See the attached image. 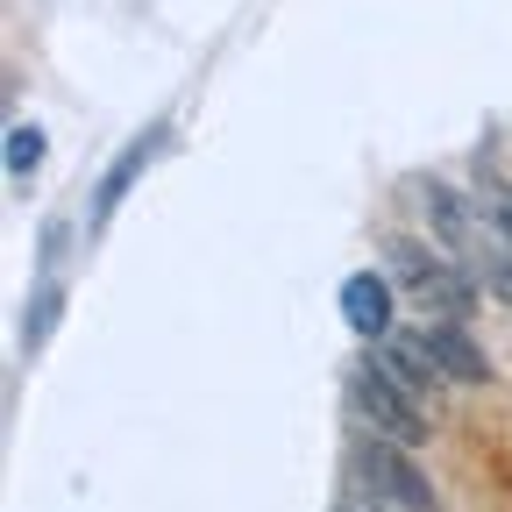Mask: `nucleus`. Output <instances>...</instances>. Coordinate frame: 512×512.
<instances>
[{"label":"nucleus","mask_w":512,"mask_h":512,"mask_svg":"<svg viewBox=\"0 0 512 512\" xmlns=\"http://www.w3.org/2000/svg\"><path fill=\"white\" fill-rule=\"evenodd\" d=\"M384 271H392V285L413 292V306H420L427 320H477L484 285H477L434 235H427V242H420V235H392V242H384Z\"/></svg>","instance_id":"obj_1"},{"label":"nucleus","mask_w":512,"mask_h":512,"mask_svg":"<svg viewBox=\"0 0 512 512\" xmlns=\"http://www.w3.org/2000/svg\"><path fill=\"white\" fill-rule=\"evenodd\" d=\"M349 406H356V420H363L370 434H384V441H406V448H427V441H434L427 399H413V392H406V384L384 370L370 349L349 363Z\"/></svg>","instance_id":"obj_2"},{"label":"nucleus","mask_w":512,"mask_h":512,"mask_svg":"<svg viewBox=\"0 0 512 512\" xmlns=\"http://www.w3.org/2000/svg\"><path fill=\"white\" fill-rule=\"evenodd\" d=\"M420 214H427V235L456 256V264L477 278L484 271V256H491V221H484V207H477V192H456V185H441V178H427L420 185Z\"/></svg>","instance_id":"obj_3"},{"label":"nucleus","mask_w":512,"mask_h":512,"mask_svg":"<svg viewBox=\"0 0 512 512\" xmlns=\"http://www.w3.org/2000/svg\"><path fill=\"white\" fill-rule=\"evenodd\" d=\"M356 477H363L384 505H392V512H441V498H434V484L420 477V463H413L406 441L370 434V441L356 448Z\"/></svg>","instance_id":"obj_4"},{"label":"nucleus","mask_w":512,"mask_h":512,"mask_svg":"<svg viewBox=\"0 0 512 512\" xmlns=\"http://www.w3.org/2000/svg\"><path fill=\"white\" fill-rule=\"evenodd\" d=\"M370 356L392 370L413 399H427V406H441V392H448V370H441V356L427 349V335H384V342H370Z\"/></svg>","instance_id":"obj_5"},{"label":"nucleus","mask_w":512,"mask_h":512,"mask_svg":"<svg viewBox=\"0 0 512 512\" xmlns=\"http://www.w3.org/2000/svg\"><path fill=\"white\" fill-rule=\"evenodd\" d=\"M342 320L363 342L392 335V271H349L342 278Z\"/></svg>","instance_id":"obj_6"},{"label":"nucleus","mask_w":512,"mask_h":512,"mask_svg":"<svg viewBox=\"0 0 512 512\" xmlns=\"http://www.w3.org/2000/svg\"><path fill=\"white\" fill-rule=\"evenodd\" d=\"M427 349L441 356V370H448V384H491V356L477 349V335H470V320H427Z\"/></svg>","instance_id":"obj_7"},{"label":"nucleus","mask_w":512,"mask_h":512,"mask_svg":"<svg viewBox=\"0 0 512 512\" xmlns=\"http://www.w3.org/2000/svg\"><path fill=\"white\" fill-rule=\"evenodd\" d=\"M157 143H164V128H143V136H136V143H128V157H121V164L107 171V185L93 192V228H107V214L121 207V192H128V185H136V171H143V164L157 157Z\"/></svg>","instance_id":"obj_8"},{"label":"nucleus","mask_w":512,"mask_h":512,"mask_svg":"<svg viewBox=\"0 0 512 512\" xmlns=\"http://www.w3.org/2000/svg\"><path fill=\"white\" fill-rule=\"evenodd\" d=\"M470 192H477V207H484L491 235H498V242H512V178H498L491 150H477V164H470Z\"/></svg>","instance_id":"obj_9"},{"label":"nucleus","mask_w":512,"mask_h":512,"mask_svg":"<svg viewBox=\"0 0 512 512\" xmlns=\"http://www.w3.org/2000/svg\"><path fill=\"white\" fill-rule=\"evenodd\" d=\"M36 157H43V128H29V121H15V128H8V171L22 178V171H29Z\"/></svg>","instance_id":"obj_10"},{"label":"nucleus","mask_w":512,"mask_h":512,"mask_svg":"<svg viewBox=\"0 0 512 512\" xmlns=\"http://www.w3.org/2000/svg\"><path fill=\"white\" fill-rule=\"evenodd\" d=\"M335 512H392V505H384V498H377V491H370V484L356 477V484L342 491V505H335Z\"/></svg>","instance_id":"obj_11"}]
</instances>
